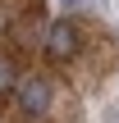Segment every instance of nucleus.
I'll return each instance as SVG.
<instances>
[{"label": "nucleus", "mask_w": 119, "mask_h": 123, "mask_svg": "<svg viewBox=\"0 0 119 123\" xmlns=\"http://www.w3.org/2000/svg\"><path fill=\"white\" fill-rule=\"evenodd\" d=\"M78 46H83V32H78L69 18H60V23H50V27H46V55H50L55 64L73 59V55H78Z\"/></svg>", "instance_id": "1"}, {"label": "nucleus", "mask_w": 119, "mask_h": 123, "mask_svg": "<svg viewBox=\"0 0 119 123\" xmlns=\"http://www.w3.org/2000/svg\"><path fill=\"white\" fill-rule=\"evenodd\" d=\"M14 91H18L23 114H32V119H37V114H46V110H50V82H46V78H37V73H32V78H18V87H14Z\"/></svg>", "instance_id": "2"}, {"label": "nucleus", "mask_w": 119, "mask_h": 123, "mask_svg": "<svg viewBox=\"0 0 119 123\" xmlns=\"http://www.w3.org/2000/svg\"><path fill=\"white\" fill-rule=\"evenodd\" d=\"M14 87H18V73H14V64H9V59L0 55V100H5V96H9Z\"/></svg>", "instance_id": "3"}, {"label": "nucleus", "mask_w": 119, "mask_h": 123, "mask_svg": "<svg viewBox=\"0 0 119 123\" xmlns=\"http://www.w3.org/2000/svg\"><path fill=\"white\" fill-rule=\"evenodd\" d=\"M60 5H64V9H83L87 0H60Z\"/></svg>", "instance_id": "4"}]
</instances>
